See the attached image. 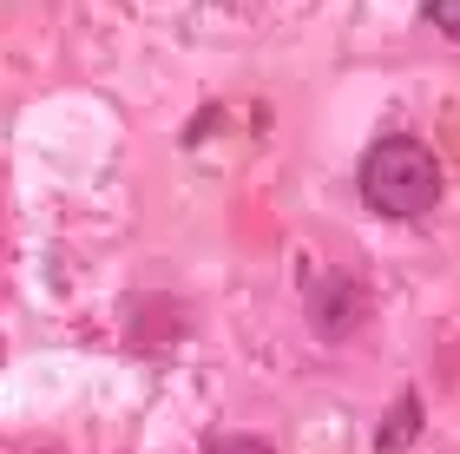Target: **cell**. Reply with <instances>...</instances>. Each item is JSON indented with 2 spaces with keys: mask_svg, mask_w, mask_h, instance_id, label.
<instances>
[{
  "mask_svg": "<svg viewBox=\"0 0 460 454\" xmlns=\"http://www.w3.org/2000/svg\"><path fill=\"white\" fill-rule=\"evenodd\" d=\"M362 309H368V303H362V290H355L342 271H329V277L316 283V297H309V329L336 343V336H349V329L362 323Z\"/></svg>",
  "mask_w": 460,
  "mask_h": 454,
  "instance_id": "obj_2",
  "label": "cell"
},
{
  "mask_svg": "<svg viewBox=\"0 0 460 454\" xmlns=\"http://www.w3.org/2000/svg\"><path fill=\"white\" fill-rule=\"evenodd\" d=\"M355 184H362V204L382 211V218H428L434 204H441V158H434L421 138L388 132L362 152Z\"/></svg>",
  "mask_w": 460,
  "mask_h": 454,
  "instance_id": "obj_1",
  "label": "cell"
},
{
  "mask_svg": "<svg viewBox=\"0 0 460 454\" xmlns=\"http://www.w3.org/2000/svg\"><path fill=\"white\" fill-rule=\"evenodd\" d=\"M204 454H277L270 441H250V435H230V441H211Z\"/></svg>",
  "mask_w": 460,
  "mask_h": 454,
  "instance_id": "obj_4",
  "label": "cell"
},
{
  "mask_svg": "<svg viewBox=\"0 0 460 454\" xmlns=\"http://www.w3.org/2000/svg\"><path fill=\"white\" fill-rule=\"evenodd\" d=\"M414 441H421V396H394L388 428L375 435V454H408Z\"/></svg>",
  "mask_w": 460,
  "mask_h": 454,
  "instance_id": "obj_3",
  "label": "cell"
}]
</instances>
